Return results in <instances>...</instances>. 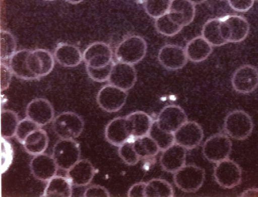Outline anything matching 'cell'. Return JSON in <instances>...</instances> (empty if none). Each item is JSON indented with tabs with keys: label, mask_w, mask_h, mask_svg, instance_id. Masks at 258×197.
<instances>
[{
	"label": "cell",
	"mask_w": 258,
	"mask_h": 197,
	"mask_svg": "<svg viewBox=\"0 0 258 197\" xmlns=\"http://www.w3.org/2000/svg\"><path fill=\"white\" fill-rule=\"evenodd\" d=\"M127 97L126 91L109 84L100 89L96 100L100 108L111 113L119 111L125 104Z\"/></svg>",
	"instance_id": "cell-9"
},
{
	"label": "cell",
	"mask_w": 258,
	"mask_h": 197,
	"mask_svg": "<svg viewBox=\"0 0 258 197\" xmlns=\"http://www.w3.org/2000/svg\"><path fill=\"white\" fill-rule=\"evenodd\" d=\"M17 114L10 109L1 111V137L11 138L16 134L19 122Z\"/></svg>",
	"instance_id": "cell-32"
},
{
	"label": "cell",
	"mask_w": 258,
	"mask_h": 197,
	"mask_svg": "<svg viewBox=\"0 0 258 197\" xmlns=\"http://www.w3.org/2000/svg\"><path fill=\"white\" fill-rule=\"evenodd\" d=\"M30 167L35 178L46 181L55 176L58 166L52 156L42 153L35 155L31 160Z\"/></svg>",
	"instance_id": "cell-19"
},
{
	"label": "cell",
	"mask_w": 258,
	"mask_h": 197,
	"mask_svg": "<svg viewBox=\"0 0 258 197\" xmlns=\"http://www.w3.org/2000/svg\"><path fill=\"white\" fill-rule=\"evenodd\" d=\"M225 132L238 141L247 139L251 134L253 124L251 117L245 111L235 110L229 112L224 122Z\"/></svg>",
	"instance_id": "cell-2"
},
{
	"label": "cell",
	"mask_w": 258,
	"mask_h": 197,
	"mask_svg": "<svg viewBox=\"0 0 258 197\" xmlns=\"http://www.w3.org/2000/svg\"><path fill=\"white\" fill-rule=\"evenodd\" d=\"M44 1H54V0H44Z\"/></svg>",
	"instance_id": "cell-48"
},
{
	"label": "cell",
	"mask_w": 258,
	"mask_h": 197,
	"mask_svg": "<svg viewBox=\"0 0 258 197\" xmlns=\"http://www.w3.org/2000/svg\"><path fill=\"white\" fill-rule=\"evenodd\" d=\"M172 0H145V9L151 17L157 18L167 13Z\"/></svg>",
	"instance_id": "cell-36"
},
{
	"label": "cell",
	"mask_w": 258,
	"mask_h": 197,
	"mask_svg": "<svg viewBox=\"0 0 258 197\" xmlns=\"http://www.w3.org/2000/svg\"><path fill=\"white\" fill-rule=\"evenodd\" d=\"M254 0H228L230 7L239 12L248 11L253 6Z\"/></svg>",
	"instance_id": "cell-43"
},
{
	"label": "cell",
	"mask_w": 258,
	"mask_h": 197,
	"mask_svg": "<svg viewBox=\"0 0 258 197\" xmlns=\"http://www.w3.org/2000/svg\"><path fill=\"white\" fill-rule=\"evenodd\" d=\"M133 139L148 135L154 122L147 113L137 111L125 117Z\"/></svg>",
	"instance_id": "cell-23"
},
{
	"label": "cell",
	"mask_w": 258,
	"mask_h": 197,
	"mask_svg": "<svg viewBox=\"0 0 258 197\" xmlns=\"http://www.w3.org/2000/svg\"><path fill=\"white\" fill-rule=\"evenodd\" d=\"M168 14L174 22L183 27L194 19L195 4L189 0H172Z\"/></svg>",
	"instance_id": "cell-22"
},
{
	"label": "cell",
	"mask_w": 258,
	"mask_h": 197,
	"mask_svg": "<svg viewBox=\"0 0 258 197\" xmlns=\"http://www.w3.org/2000/svg\"><path fill=\"white\" fill-rule=\"evenodd\" d=\"M26 114L28 118L40 126L49 123L54 115V109L50 102L44 98L32 100L27 105Z\"/></svg>",
	"instance_id": "cell-17"
},
{
	"label": "cell",
	"mask_w": 258,
	"mask_h": 197,
	"mask_svg": "<svg viewBox=\"0 0 258 197\" xmlns=\"http://www.w3.org/2000/svg\"><path fill=\"white\" fill-rule=\"evenodd\" d=\"M205 178L204 169L194 164L183 166L174 173L175 185L184 192H195L202 186Z\"/></svg>",
	"instance_id": "cell-3"
},
{
	"label": "cell",
	"mask_w": 258,
	"mask_h": 197,
	"mask_svg": "<svg viewBox=\"0 0 258 197\" xmlns=\"http://www.w3.org/2000/svg\"><path fill=\"white\" fill-rule=\"evenodd\" d=\"M0 53L1 60L10 59L16 52V42L10 32L1 30L0 32Z\"/></svg>",
	"instance_id": "cell-35"
},
{
	"label": "cell",
	"mask_w": 258,
	"mask_h": 197,
	"mask_svg": "<svg viewBox=\"0 0 258 197\" xmlns=\"http://www.w3.org/2000/svg\"><path fill=\"white\" fill-rule=\"evenodd\" d=\"M145 197H173L174 191L172 185L167 180L153 178L146 182Z\"/></svg>",
	"instance_id": "cell-30"
},
{
	"label": "cell",
	"mask_w": 258,
	"mask_h": 197,
	"mask_svg": "<svg viewBox=\"0 0 258 197\" xmlns=\"http://www.w3.org/2000/svg\"><path fill=\"white\" fill-rule=\"evenodd\" d=\"M12 72L5 63L1 62V91L6 90L9 86L11 81Z\"/></svg>",
	"instance_id": "cell-42"
},
{
	"label": "cell",
	"mask_w": 258,
	"mask_h": 197,
	"mask_svg": "<svg viewBox=\"0 0 258 197\" xmlns=\"http://www.w3.org/2000/svg\"><path fill=\"white\" fill-rule=\"evenodd\" d=\"M220 22L221 18H212L206 21L203 26L202 36L214 46H220L227 43L221 35Z\"/></svg>",
	"instance_id": "cell-31"
},
{
	"label": "cell",
	"mask_w": 258,
	"mask_h": 197,
	"mask_svg": "<svg viewBox=\"0 0 258 197\" xmlns=\"http://www.w3.org/2000/svg\"><path fill=\"white\" fill-rule=\"evenodd\" d=\"M113 52L110 46L103 42H95L84 50L83 58L86 65L100 68L112 62Z\"/></svg>",
	"instance_id": "cell-12"
},
{
	"label": "cell",
	"mask_w": 258,
	"mask_h": 197,
	"mask_svg": "<svg viewBox=\"0 0 258 197\" xmlns=\"http://www.w3.org/2000/svg\"><path fill=\"white\" fill-rule=\"evenodd\" d=\"M40 127L27 117L25 118L20 121L18 125L15 134L17 140L23 144L25 138L29 134Z\"/></svg>",
	"instance_id": "cell-38"
},
{
	"label": "cell",
	"mask_w": 258,
	"mask_h": 197,
	"mask_svg": "<svg viewBox=\"0 0 258 197\" xmlns=\"http://www.w3.org/2000/svg\"><path fill=\"white\" fill-rule=\"evenodd\" d=\"M148 135L154 140L162 151L175 143L173 134L161 130L156 121H154Z\"/></svg>",
	"instance_id": "cell-34"
},
{
	"label": "cell",
	"mask_w": 258,
	"mask_h": 197,
	"mask_svg": "<svg viewBox=\"0 0 258 197\" xmlns=\"http://www.w3.org/2000/svg\"><path fill=\"white\" fill-rule=\"evenodd\" d=\"M155 121L161 130L173 134L187 121V117L181 107L169 105L160 111Z\"/></svg>",
	"instance_id": "cell-11"
},
{
	"label": "cell",
	"mask_w": 258,
	"mask_h": 197,
	"mask_svg": "<svg viewBox=\"0 0 258 197\" xmlns=\"http://www.w3.org/2000/svg\"><path fill=\"white\" fill-rule=\"evenodd\" d=\"M79 144L73 139H60L54 145L52 156L58 168L68 170L79 160Z\"/></svg>",
	"instance_id": "cell-5"
},
{
	"label": "cell",
	"mask_w": 258,
	"mask_h": 197,
	"mask_svg": "<svg viewBox=\"0 0 258 197\" xmlns=\"http://www.w3.org/2000/svg\"><path fill=\"white\" fill-rule=\"evenodd\" d=\"M54 133L61 139H74L78 137L84 127L83 119L73 112H64L54 118L52 121Z\"/></svg>",
	"instance_id": "cell-6"
},
{
	"label": "cell",
	"mask_w": 258,
	"mask_h": 197,
	"mask_svg": "<svg viewBox=\"0 0 258 197\" xmlns=\"http://www.w3.org/2000/svg\"><path fill=\"white\" fill-rule=\"evenodd\" d=\"M155 26L159 33L166 36L176 35L183 28L174 22L168 13L155 19Z\"/></svg>",
	"instance_id": "cell-33"
},
{
	"label": "cell",
	"mask_w": 258,
	"mask_h": 197,
	"mask_svg": "<svg viewBox=\"0 0 258 197\" xmlns=\"http://www.w3.org/2000/svg\"><path fill=\"white\" fill-rule=\"evenodd\" d=\"M147 50L145 40L139 35H132L125 37L118 43L114 55L118 61L134 65L144 58Z\"/></svg>",
	"instance_id": "cell-1"
},
{
	"label": "cell",
	"mask_w": 258,
	"mask_h": 197,
	"mask_svg": "<svg viewBox=\"0 0 258 197\" xmlns=\"http://www.w3.org/2000/svg\"><path fill=\"white\" fill-rule=\"evenodd\" d=\"M104 135L106 140L116 147L133 138L125 117H117L110 120L105 127Z\"/></svg>",
	"instance_id": "cell-18"
},
{
	"label": "cell",
	"mask_w": 258,
	"mask_h": 197,
	"mask_svg": "<svg viewBox=\"0 0 258 197\" xmlns=\"http://www.w3.org/2000/svg\"><path fill=\"white\" fill-rule=\"evenodd\" d=\"M231 84L234 90L239 93L252 92L258 87V69L249 64L240 66L232 75Z\"/></svg>",
	"instance_id": "cell-10"
},
{
	"label": "cell",
	"mask_w": 258,
	"mask_h": 197,
	"mask_svg": "<svg viewBox=\"0 0 258 197\" xmlns=\"http://www.w3.org/2000/svg\"><path fill=\"white\" fill-rule=\"evenodd\" d=\"M113 63L100 68H93L86 65V71L89 77L93 81L103 82L108 81Z\"/></svg>",
	"instance_id": "cell-40"
},
{
	"label": "cell",
	"mask_w": 258,
	"mask_h": 197,
	"mask_svg": "<svg viewBox=\"0 0 258 197\" xmlns=\"http://www.w3.org/2000/svg\"><path fill=\"white\" fill-rule=\"evenodd\" d=\"M67 177L73 185L84 186L89 184L93 179L96 169L88 159L79 160L67 170Z\"/></svg>",
	"instance_id": "cell-21"
},
{
	"label": "cell",
	"mask_w": 258,
	"mask_h": 197,
	"mask_svg": "<svg viewBox=\"0 0 258 197\" xmlns=\"http://www.w3.org/2000/svg\"><path fill=\"white\" fill-rule=\"evenodd\" d=\"M249 29L248 21L241 16L230 15L221 18L220 33L227 43L243 41L247 37Z\"/></svg>",
	"instance_id": "cell-4"
},
{
	"label": "cell",
	"mask_w": 258,
	"mask_h": 197,
	"mask_svg": "<svg viewBox=\"0 0 258 197\" xmlns=\"http://www.w3.org/2000/svg\"><path fill=\"white\" fill-rule=\"evenodd\" d=\"M173 135L175 143L186 150H191L197 147L204 137L201 126L195 121H187Z\"/></svg>",
	"instance_id": "cell-14"
},
{
	"label": "cell",
	"mask_w": 258,
	"mask_h": 197,
	"mask_svg": "<svg viewBox=\"0 0 258 197\" xmlns=\"http://www.w3.org/2000/svg\"><path fill=\"white\" fill-rule=\"evenodd\" d=\"M241 196H258V189L250 188L245 190L240 194Z\"/></svg>",
	"instance_id": "cell-45"
},
{
	"label": "cell",
	"mask_w": 258,
	"mask_h": 197,
	"mask_svg": "<svg viewBox=\"0 0 258 197\" xmlns=\"http://www.w3.org/2000/svg\"><path fill=\"white\" fill-rule=\"evenodd\" d=\"M27 64L29 70L38 79L52 71L54 60L49 51L36 49L30 51L27 58Z\"/></svg>",
	"instance_id": "cell-15"
},
{
	"label": "cell",
	"mask_w": 258,
	"mask_h": 197,
	"mask_svg": "<svg viewBox=\"0 0 258 197\" xmlns=\"http://www.w3.org/2000/svg\"><path fill=\"white\" fill-rule=\"evenodd\" d=\"M195 5L200 4L204 3L206 0H189Z\"/></svg>",
	"instance_id": "cell-46"
},
{
	"label": "cell",
	"mask_w": 258,
	"mask_h": 197,
	"mask_svg": "<svg viewBox=\"0 0 258 197\" xmlns=\"http://www.w3.org/2000/svg\"><path fill=\"white\" fill-rule=\"evenodd\" d=\"M85 197H109L110 193L104 186L94 184L88 187L83 194Z\"/></svg>",
	"instance_id": "cell-41"
},
{
	"label": "cell",
	"mask_w": 258,
	"mask_h": 197,
	"mask_svg": "<svg viewBox=\"0 0 258 197\" xmlns=\"http://www.w3.org/2000/svg\"><path fill=\"white\" fill-rule=\"evenodd\" d=\"M72 196V184L67 177L55 175L46 185L42 196L71 197Z\"/></svg>",
	"instance_id": "cell-28"
},
{
	"label": "cell",
	"mask_w": 258,
	"mask_h": 197,
	"mask_svg": "<svg viewBox=\"0 0 258 197\" xmlns=\"http://www.w3.org/2000/svg\"><path fill=\"white\" fill-rule=\"evenodd\" d=\"M182 146L173 144L162 151L160 158L162 169L174 173L185 164L186 152Z\"/></svg>",
	"instance_id": "cell-20"
},
{
	"label": "cell",
	"mask_w": 258,
	"mask_h": 197,
	"mask_svg": "<svg viewBox=\"0 0 258 197\" xmlns=\"http://www.w3.org/2000/svg\"><path fill=\"white\" fill-rule=\"evenodd\" d=\"M54 56L60 65L65 67H75L82 61L83 54L76 46L61 43L57 45L54 52Z\"/></svg>",
	"instance_id": "cell-24"
},
{
	"label": "cell",
	"mask_w": 258,
	"mask_h": 197,
	"mask_svg": "<svg viewBox=\"0 0 258 197\" xmlns=\"http://www.w3.org/2000/svg\"><path fill=\"white\" fill-rule=\"evenodd\" d=\"M160 63L169 70H178L182 68L187 62L185 49L180 46L167 44L162 47L158 54Z\"/></svg>",
	"instance_id": "cell-16"
},
{
	"label": "cell",
	"mask_w": 258,
	"mask_h": 197,
	"mask_svg": "<svg viewBox=\"0 0 258 197\" xmlns=\"http://www.w3.org/2000/svg\"><path fill=\"white\" fill-rule=\"evenodd\" d=\"M133 146L140 159L154 158L160 151L156 142L149 135L134 139Z\"/></svg>",
	"instance_id": "cell-29"
},
{
	"label": "cell",
	"mask_w": 258,
	"mask_h": 197,
	"mask_svg": "<svg viewBox=\"0 0 258 197\" xmlns=\"http://www.w3.org/2000/svg\"><path fill=\"white\" fill-rule=\"evenodd\" d=\"M48 144L47 133L39 128L29 134L22 145L27 153L35 156L43 153L46 149Z\"/></svg>",
	"instance_id": "cell-27"
},
{
	"label": "cell",
	"mask_w": 258,
	"mask_h": 197,
	"mask_svg": "<svg viewBox=\"0 0 258 197\" xmlns=\"http://www.w3.org/2000/svg\"><path fill=\"white\" fill-rule=\"evenodd\" d=\"M146 185V182H139L134 184L128 190L127 196L128 197H145Z\"/></svg>",
	"instance_id": "cell-44"
},
{
	"label": "cell",
	"mask_w": 258,
	"mask_h": 197,
	"mask_svg": "<svg viewBox=\"0 0 258 197\" xmlns=\"http://www.w3.org/2000/svg\"><path fill=\"white\" fill-rule=\"evenodd\" d=\"M137 79L136 71L133 64L118 61L113 63L108 81L110 84L127 91L134 87Z\"/></svg>",
	"instance_id": "cell-13"
},
{
	"label": "cell",
	"mask_w": 258,
	"mask_h": 197,
	"mask_svg": "<svg viewBox=\"0 0 258 197\" xmlns=\"http://www.w3.org/2000/svg\"><path fill=\"white\" fill-rule=\"evenodd\" d=\"M232 142L227 136L216 134L209 138L203 147V154L209 161L217 163L228 158Z\"/></svg>",
	"instance_id": "cell-7"
},
{
	"label": "cell",
	"mask_w": 258,
	"mask_h": 197,
	"mask_svg": "<svg viewBox=\"0 0 258 197\" xmlns=\"http://www.w3.org/2000/svg\"><path fill=\"white\" fill-rule=\"evenodd\" d=\"M214 176L220 186L232 188L241 182V169L236 163L227 158L217 163L214 170Z\"/></svg>",
	"instance_id": "cell-8"
},
{
	"label": "cell",
	"mask_w": 258,
	"mask_h": 197,
	"mask_svg": "<svg viewBox=\"0 0 258 197\" xmlns=\"http://www.w3.org/2000/svg\"><path fill=\"white\" fill-rule=\"evenodd\" d=\"M212 46L202 36H198L186 44L185 51L189 60L200 62L206 59L211 54Z\"/></svg>",
	"instance_id": "cell-25"
},
{
	"label": "cell",
	"mask_w": 258,
	"mask_h": 197,
	"mask_svg": "<svg viewBox=\"0 0 258 197\" xmlns=\"http://www.w3.org/2000/svg\"><path fill=\"white\" fill-rule=\"evenodd\" d=\"M68 2L72 4H77L81 3L83 0H66Z\"/></svg>",
	"instance_id": "cell-47"
},
{
	"label": "cell",
	"mask_w": 258,
	"mask_h": 197,
	"mask_svg": "<svg viewBox=\"0 0 258 197\" xmlns=\"http://www.w3.org/2000/svg\"><path fill=\"white\" fill-rule=\"evenodd\" d=\"M1 174L6 172L11 166L14 152L12 145L5 138L1 137Z\"/></svg>",
	"instance_id": "cell-39"
},
{
	"label": "cell",
	"mask_w": 258,
	"mask_h": 197,
	"mask_svg": "<svg viewBox=\"0 0 258 197\" xmlns=\"http://www.w3.org/2000/svg\"><path fill=\"white\" fill-rule=\"evenodd\" d=\"M30 50L21 49L17 51L10 58L9 67L14 75L25 80H31L37 78L29 70L27 58Z\"/></svg>",
	"instance_id": "cell-26"
},
{
	"label": "cell",
	"mask_w": 258,
	"mask_h": 197,
	"mask_svg": "<svg viewBox=\"0 0 258 197\" xmlns=\"http://www.w3.org/2000/svg\"><path fill=\"white\" fill-rule=\"evenodd\" d=\"M118 154L119 157L127 165L133 166L140 161L133 146V140H130L119 147Z\"/></svg>",
	"instance_id": "cell-37"
}]
</instances>
